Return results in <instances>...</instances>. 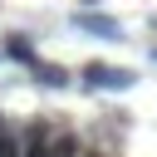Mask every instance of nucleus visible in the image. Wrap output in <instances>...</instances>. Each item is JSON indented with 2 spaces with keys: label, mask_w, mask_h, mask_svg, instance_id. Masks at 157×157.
Masks as SVG:
<instances>
[{
  "label": "nucleus",
  "mask_w": 157,
  "mask_h": 157,
  "mask_svg": "<svg viewBox=\"0 0 157 157\" xmlns=\"http://www.w3.org/2000/svg\"><path fill=\"white\" fill-rule=\"evenodd\" d=\"M132 83H137V74H132V69L83 64V88H93V93H123V88H132Z\"/></svg>",
  "instance_id": "obj_1"
},
{
  "label": "nucleus",
  "mask_w": 157,
  "mask_h": 157,
  "mask_svg": "<svg viewBox=\"0 0 157 157\" xmlns=\"http://www.w3.org/2000/svg\"><path fill=\"white\" fill-rule=\"evenodd\" d=\"M74 29L98 34V39H123V25L108 20V15H98V10H74Z\"/></svg>",
  "instance_id": "obj_2"
},
{
  "label": "nucleus",
  "mask_w": 157,
  "mask_h": 157,
  "mask_svg": "<svg viewBox=\"0 0 157 157\" xmlns=\"http://www.w3.org/2000/svg\"><path fill=\"white\" fill-rule=\"evenodd\" d=\"M152 59H157V49H152Z\"/></svg>",
  "instance_id": "obj_6"
},
{
  "label": "nucleus",
  "mask_w": 157,
  "mask_h": 157,
  "mask_svg": "<svg viewBox=\"0 0 157 157\" xmlns=\"http://www.w3.org/2000/svg\"><path fill=\"white\" fill-rule=\"evenodd\" d=\"M29 74H34V83H44V88H64V83H69V74H64L59 64H44V59H39Z\"/></svg>",
  "instance_id": "obj_4"
},
{
  "label": "nucleus",
  "mask_w": 157,
  "mask_h": 157,
  "mask_svg": "<svg viewBox=\"0 0 157 157\" xmlns=\"http://www.w3.org/2000/svg\"><path fill=\"white\" fill-rule=\"evenodd\" d=\"M5 54H10L15 64H25V69H34V64H39V54L29 49V39H25V34H5Z\"/></svg>",
  "instance_id": "obj_3"
},
{
  "label": "nucleus",
  "mask_w": 157,
  "mask_h": 157,
  "mask_svg": "<svg viewBox=\"0 0 157 157\" xmlns=\"http://www.w3.org/2000/svg\"><path fill=\"white\" fill-rule=\"evenodd\" d=\"M93 5H98V0H83V10H93Z\"/></svg>",
  "instance_id": "obj_5"
}]
</instances>
